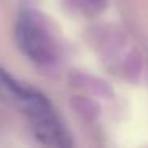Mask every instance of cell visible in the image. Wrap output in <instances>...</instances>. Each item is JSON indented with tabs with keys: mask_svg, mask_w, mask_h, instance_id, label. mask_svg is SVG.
Masks as SVG:
<instances>
[{
	"mask_svg": "<svg viewBox=\"0 0 148 148\" xmlns=\"http://www.w3.org/2000/svg\"><path fill=\"white\" fill-rule=\"evenodd\" d=\"M16 40L32 62L51 65L59 58V46L46 21L35 11H23L16 23Z\"/></svg>",
	"mask_w": 148,
	"mask_h": 148,
	"instance_id": "7a4b0ae2",
	"label": "cell"
},
{
	"mask_svg": "<svg viewBox=\"0 0 148 148\" xmlns=\"http://www.w3.org/2000/svg\"><path fill=\"white\" fill-rule=\"evenodd\" d=\"M0 94L8 97L29 116L40 142L54 147L70 145L69 134L61 124L51 102L37 89L8 75L3 69H0Z\"/></svg>",
	"mask_w": 148,
	"mask_h": 148,
	"instance_id": "6da1fadb",
	"label": "cell"
},
{
	"mask_svg": "<svg viewBox=\"0 0 148 148\" xmlns=\"http://www.w3.org/2000/svg\"><path fill=\"white\" fill-rule=\"evenodd\" d=\"M77 7L88 14H97L105 8L107 0H75Z\"/></svg>",
	"mask_w": 148,
	"mask_h": 148,
	"instance_id": "3957f363",
	"label": "cell"
}]
</instances>
